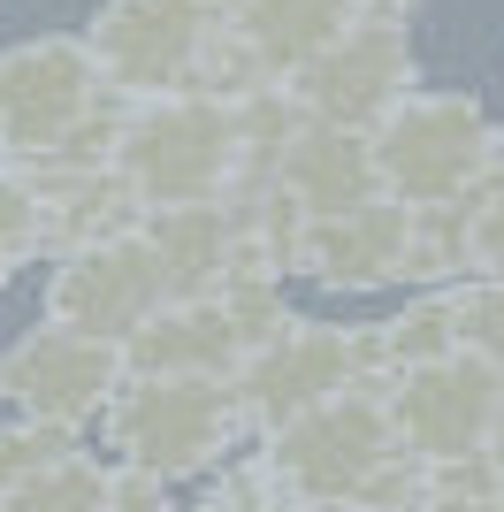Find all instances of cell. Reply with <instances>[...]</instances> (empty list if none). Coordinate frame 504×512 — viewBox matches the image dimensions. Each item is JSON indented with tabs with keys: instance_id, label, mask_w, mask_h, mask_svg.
Here are the masks:
<instances>
[{
	"instance_id": "cell-1",
	"label": "cell",
	"mask_w": 504,
	"mask_h": 512,
	"mask_svg": "<svg viewBox=\"0 0 504 512\" xmlns=\"http://www.w3.org/2000/svg\"><path fill=\"white\" fill-rule=\"evenodd\" d=\"M367 153H375V184L405 207L474 199V184L504 169V138L466 92H398L375 115Z\"/></svg>"
},
{
	"instance_id": "cell-2",
	"label": "cell",
	"mask_w": 504,
	"mask_h": 512,
	"mask_svg": "<svg viewBox=\"0 0 504 512\" xmlns=\"http://www.w3.org/2000/svg\"><path fill=\"white\" fill-rule=\"evenodd\" d=\"M107 169L130 184L138 207H191V199H230L237 176V130L230 100H199V92H153L123 115Z\"/></svg>"
},
{
	"instance_id": "cell-3",
	"label": "cell",
	"mask_w": 504,
	"mask_h": 512,
	"mask_svg": "<svg viewBox=\"0 0 504 512\" xmlns=\"http://www.w3.org/2000/svg\"><path fill=\"white\" fill-rule=\"evenodd\" d=\"M100 428H107L115 467L153 474V482L207 474L245 436L237 406H230V383H214V375H123Z\"/></svg>"
},
{
	"instance_id": "cell-4",
	"label": "cell",
	"mask_w": 504,
	"mask_h": 512,
	"mask_svg": "<svg viewBox=\"0 0 504 512\" xmlns=\"http://www.w3.org/2000/svg\"><path fill=\"white\" fill-rule=\"evenodd\" d=\"M398 451L390 436V413H382V390L375 383H352L321 398V406L291 413V421L268 428V444L252 467L275 482L283 505H359V490L375 482V467Z\"/></svg>"
},
{
	"instance_id": "cell-5",
	"label": "cell",
	"mask_w": 504,
	"mask_h": 512,
	"mask_svg": "<svg viewBox=\"0 0 504 512\" xmlns=\"http://www.w3.org/2000/svg\"><path fill=\"white\" fill-rule=\"evenodd\" d=\"M375 329H336V321H283L275 337H260L245 360L230 367V406L237 428H260L268 436L275 421L321 406L352 383H375Z\"/></svg>"
},
{
	"instance_id": "cell-6",
	"label": "cell",
	"mask_w": 504,
	"mask_h": 512,
	"mask_svg": "<svg viewBox=\"0 0 504 512\" xmlns=\"http://www.w3.org/2000/svg\"><path fill=\"white\" fill-rule=\"evenodd\" d=\"M100 107V69L77 39H23L0 54V169L92 161L77 146Z\"/></svg>"
},
{
	"instance_id": "cell-7",
	"label": "cell",
	"mask_w": 504,
	"mask_h": 512,
	"mask_svg": "<svg viewBox=\"0 0 504 512\" xmlns=\"http://www.w3.org/2000/svg\"><path fill=\"white\" fill-rule=\"evenodd\" d=\"M115 390H123V344L77 337L62 321H31V329L0 352V398H8L23 421L84 428V421L107 413Z\"/></svg>"
},
{
	"instance_id": "cell-8",
	"label": "cell",
	"mask_w": 504,
	"mask_h": 512,
	"mask_svg": "<svg viewBox=\"0 0 504 512\" xmlns=\"http://www.w3.org/2000/svg\"><path fill=\"white\" fill-rule=\"evenodd\" d=\"M497 367L474 360V352H443L428 367H405L382 390V413H390V436H398L405 459L436 467V459H474L489 436V413H497Z\"/></svg>"
},
{
	"instance_id": "cell-9",
	"label": "cell",
	"mask_w": 504,
	"mask_h": 512,
	"mask_svg": "<svg viewBox=\"0 0 504 512\" xmlns=\"http://www.w3.org/2000/svg\"><path fill=\"white\" fill-rule=\"evenodd\" d=\"M214 31V0H107L100 16H92V69H100V85L115 92H176L199 62V46Z\"/></svg>"
},
{
	"instance_id": "cell-10",
	"label": "cell",
	"mask_w": 504,
	"mask_h": 512,
	"mask_svg": "<svg viewBox=\"0 0 504 512\" xmlns=\"http://www.w3.org/2000/svg\"><path fill=\"white\" fill-rule=\"evenodd\" d=\"M161 299H168V276L153 260V245L138 230H123V237H100V245H77L54 268L46 321H62L77 337H100V344H123Z\"/></svg>"
},
{
	"instance_id": "cell-11",
	"label": "cell",
	"mask_w": 504,
	"mask_h": 512,
	"mask_svg": "<svg viewBox=\"0 0 504 512\" xmlns=\"http://www.w3.org/2000/svg\"><path fill=\"white\" fill-rule=\"evenodd\" d=\"M398 92H413V46H405V23L359 16L344 39H329L314 62L298 69L291 100H298V115H306V123L359 130V123H375Z\"/></svg>"
},
{
	"instance_id": "cell-12",
	"label": "cell",
	"mask_w": 504,
	"mask_h": 512,
	"mask_svg": "<svg viewBox=\"0 0 504 512\" xmlns=\"http://www.w3.org/2000/svg\"><path fill=\"white\" fill-rule=\"evenodd\" d=\"M405 253H413V207L375 192L344 214L306 222L298 268L314 283H329V291H382V283H405Z\"/></svg>"
},
{
	"instance_id": "cell-13",
	"label": "cell",
	"mask_w": 504,
	"mask_h": 512,
	"mask_svg": "<svg viewBox=\"0 0 504 512\" xmlns=\"http://www.w3.org/2000/svg\"><path fill=\"white\" fill-rule=\"evenodd\" d=\"M268 184L291 199L306 222H321V214H344V207H359V199H375V192H382L367 138H359V130H336V123H298L291 138L275 146Z\"/></svg>"
},
{
	"instance_id": "cell-14",
	"label": "cell",
	"mask_w": 504,
	"mask_h": 512,
	"mask_svg": "<svg viewBox=\"0 0 504 512\" xmlns=\"http://www.w3.org/2000/svg\"><path fill=\"white\" fill-rule=\"evenodd\" d=\"M222 16H230L222 31L260 62V77H275V69L298 77L321 46L359 23V0H222Z\"/></svg>"
},
{
	"instance_id": "cell-15",
	"label": "cell",
	"mask_w": 504,
	"mask_h": 512,
	"mask_svg": "<svg viewBox=\"0 0 504 512\" xmlns=\"http://www.w3.org/2000/svg\"><path fill=\"white\" fill-rule=\"evenodd\" d=\"M138 237H146L153 260H161L168 299H199V291H222V276H230V199L146 207V214H138Z\"/></svg>"
},
{
	"instance_id": "cell-16",
	"label": "cell",
	"mask_w": 504,
	"mask_h": 512,
	"mask_svg": "<svg viewBox=\"0 0 504 512\" xmlns=\"http://www.w3.org/2000/svg\"><path fill=\"white\" fill-rule=\"evenodd\" d=\"M443 352H459V329H451V299H413L405 314L375 321V367L382 375H405V367H428Z\"/></svg>"
},
{
	"instance_id": "cell-17",
	"label": "cell",
	"mask_w": 504,
	"mask_h": 512,
	"mask_svg": "<svg viewBox=\"0 0 504 512\" xmlns=\"http://www.w3.org/2000/svg\"><path fill=\"white\" fill-rule=\"evenodd\" d=\"M100 490H107V467L92 451H69L46 474H31L23 490L0 497V512H100Z\"/></svg>"
},
{
	"instance_id": "cell-18",
	"label": "cell",
	"mask_w": 504,
	"mask_h": 512,
	"mask_svg": "<svg viewBox=\"0 0 504 512\" xmlns=\"http://www.w3.org/2000/svg\"><path fill=\"white\" fill-rule=\"evenodd\" d=\"M451 299V329H459V352L489 360L504 375V283H459L443 291Z\"/></svg>"
},
{
	"instance_id": "cell-19",
	"label": "cell",
	"mask_w": 504,
	"mask_h": 512,
	"mask_svg": "<svg viewBox=\"0 0 504 512\" xmlns=\"http://www.w3.org/2000/svg\"><path fill=\"white\" fill-rule=\"evenodd\" d=\"M77 451V428H46V421H8L0 428V497L23 490L31 474H46L54 459Z\"/></svg>"
},
{
	"instance_id": "cell-20",
	"label": "cell",
	"mask_w": 504,
	"mask_h": 512,
	"mask_svg": "<svg viewBox=\"0 0 504 512\" xmlns=\"http://www.w3.org/2000/svg\"><path fill=\"white\" fill-rule=\"evenodd\" d=\"M466 283H504V184L489 199H466Z\"/></svg>"
},
{
	"instance_id": "cell-21",
	"label": "cell",
	"mask_w": 504,
	"mask_h": 512,
	"mask_svg": "<svg viewBox=\"0 0 504 512\" xmlns=\"http://www.w3.org/2000/svg\"><path fill=\"white\" fill-rule=\"evenodd\" d=\"M275 505H283V497H275L268 474H260V467H237V474H222V482H214L191 512H275Z\"/></svg>"
},
{
	"instance_id": "cell-22",
	"label": "cell",
	"mask_w": 504,
	"mask_h": 512,
	"mask_svg": "<svg viewBox=\"0 0 504 512\" xmlns=\"http://www.w3.org/2000/svg\"><path fill=\"white\" fill-rule=\"evenodd\" d=\"M100 512H176V505H168V482H153V474H130V467H107Z\"/></svg>"
},
{
	"instance_id": "cell-23",
	"label": "cell",
	"mask_w": 504,
	"mask_h": 512,
	"mask_svg": "<svg viewBox=\"0 0 504 512\" xmlns=\"http://www.w3.org/2000/svg\"><path fill=\"white\" fill-rule=\"evenodd\" d=\"M482 459L504 474V383H497V413H489V436H482Z\"/></svg>"
},
{
	"instance_id": "cell-24",
	"label": "cell",
	"mask_w": 504,
	"mask_h": 512,
	"mask_svg": "<svg viewBox=\"0 0 504 512\" xmlns=\"http://www.w3.org/2000/svg\"><path fill=\"white\" fill-rule=\"evenodd\" d=\"M398 512H497V505H474V497H413Z\"/></svg>"
},
{
	"instance_id": "cell-25",
	"label": "cell",
	"mask_w": 504,
	"mask_h": 512,
	"mask_svg": "<svg viewBox=\"0 0 504 512\" xmlns=\"http://www.w3.org/2000/svg\"><path fill=\"white\" fill-rule=\"evenodd\" d=\"M16 268H23V253H16V245H8V230H0V283L16 276Z\"/></svg>"
},
{
	"instance_id": "cell-26",
	"label": "cell",
	"mask_w": 504,
	"mask_h": 512,
	"mask_svg": "<svg viewBox=\"0 0 504 512\" xmlns=\"http://www.w3.org/2000/svg\"><path fill=\"white\" fill-rule=\"evenodd\" d=\"M275 512H359V505H306V497H298V505H275Z\"/></svg>"
},
{
	"instance_id": "cell-27",
	"label": "cell",
	"mask_w": 504,
	"mask_h": 512,
	"mask_svg": "<svg viewBox=\"0 0 504 512\" xmlns=\"http://www.w3.org/2000/svg\"><path fill=\"white\" fill-rule=\"evenodd\" d=\"M497 512H504V490H497Z\"/></svg>"
}]
</instances>
